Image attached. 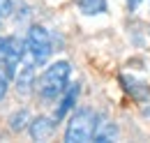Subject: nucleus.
Masks as SVG:
<instances>
[{
	"instance_id": "obj_1",
	"label": "nucleus",
	"mask_w": 150,
	"mask_h": 143,
	"mask_svg": "<svg viewBox=\"0 0 150 143\" xmlns=\"http://www.w3.org/2000/svg\"><path fill=\"white\" fill-rule=\"evenodd\" d=\"M72 72L74 67L69 60H56L39 74L35 90H37L42 104H56L58 97L65 92V88L72 83Z\"/></svg>"
},
{
	"instance_id": "obj_2",
	"label": "nucleus",
	"mask_w": 150,
	"mask_h": 143,
	"mask_svg": "<svg viewBox=\"0 0 150 143\" xmlns=\"http://www.w3.org/2000/svg\"><path fill=\"white\" fill-rule=\"evenodd\" d=\"M23 39H25V58L35 67H44L51 60L53 51H56L51 30L44 28V25H39V23H33V25H28Z\"/></svg>"
},
{
	"instance_id": "obj_3",
	"label": "nucleus",
	"mask_w": 150,
	"mask_h": 143,
	"mask_svg": "<svg viewBox=\"0 0 150 143\" xmlns=\"http://www.w3.org/2000/svg\"><path fill=\"white\" fill-rule=\"evenodd\" d=\"M95 127H97V111L95 108H90V106L74 108L69 120H67V127H65V141L67 143L93 141Z\"/></svg>"
},
{
	"instance_id": "obj_4",
	"label": "nucleus",
	"mask_w": 150,
	"mask_h": 143,
	"mask_svg": "<svg viewBox=\"0 0 150 143\" xmlns=\"http://www.w3.org/2000/svg\"><path fill=\"white\" fill-rule=\"evenodd\" d=\"M23 60H25V39L19 35L0 37V62L9 69L12 76H16Z\"/></svg>"
},
{
	"instance_id": "obj_5",
	"label": "nucleus",
	"mask_w": 150,
	"mask_h": 143,
	"mask_svg": "<svg viewBox=\"0 0 150 143\" xmlns=\"http://www.w3.org/2000/svg\"><path fill=\"white\" fill-rule=\"evenodd\" d=\"M35 88H37V67L28 60L25 65H21V69L14 76V90L23 99V97H30L35 92Z\"/></svg>"
},
{
	"instance_id": "obj_6",
	"label": "nucleus",
	"mask_w": 150,
	"mask_h": 143,
	"mask_svg": "<svg viewBox=\"0 0 150 143\" xmlns=\"http://www.w3.org/2000/svg\"><path fill=\"white\" fill-rule=\"evenodd\" d=\"M79 95H81V83H69V86L65 88V92L58 97L56 106H53V118H56L58 122H62V120L76 108Z\"/></svg>"
},
{
	"instance_id": "obj_7",
	"label": "nucleus",
	"mask_w": 150,
	"mask_h": 143,
	"mask_svg": "<svg viewBox=\"0 0 150 143\" xmlns=\"http://www.w3.org/2000/svg\"><path fill=\"white\" fill-rule=\"evenodd\" d=\"M118 81H120V88L125 90V95H129L134 102H139V104H148L150 102V86L146 81L132 76V74H120Z\"/></svg>"
},
{
	"instance_id": "obj_8",
	"label": "nucleus",
	"mask_w": 150,
	"mask_h": 143,
	"mask_svg": "<svg viewBox=\"0 0 150 143\" xmlns=\"http://www.w3.org/2000/svg\"><path fill=\"white\" fill-rule=\"evenodd\" d=\"M58 129V120L53 115H35L28 125V134L33 141H49Z\"/></svg>"
},
{
	"instance_id": "obj_9",
	"label": "nucleus",
	"mask_w": 150,
	"mask_h": 143,
	"mask_svg": "<svg viewBox=\"0 0 150 143\" xmlns=\"http://www.w3.org/2000/svg\"><path fill=\"white\" fill-rule=\"evenodd\" d=\"M120 136V127L113 120H109L104 113H97V127H95V136L93 141L97 143H106V141H118Z\"/></svg>"
},
{
	"instance_id": "obj_10",
	"label": "nucleus",
	"mask_w": 150,
	"mask_h": 143,
	"mask_svg": "<svg viewBox=\"0 0 150 143\" xmlns=\"http://www.w3.org/2000/svg\"><path fill=\"white\" fill-rule=\"evenodd\" d=\"M30 120H33L30 111H28L25 106H21V108H16V111H12V113H9V118H7V127H9V132L21 134V132H25V129H28Z\"/></svg>"
},
{
	"instance_id": "obj_11",
	"label": "nucleus",
	"mask_w": 150,
	"mask_h": 143,
	"mask_svg": "<svg viewBox=\"0 0 150 143\" xmlns=\"http://www.w3.org/2000/svg\"><path fill=\"white\" fill-rule=\"evenodd\" d=\"M74 5L83 16H102L109 12V0H74Z\"/></svg>"
},
{
	"instance_id": "obj_12",
	"label": "nucleus",
	"mask_w": 150,
	"mask_h": 143,
	"mask_svg": "<svg viewBox=\"0 0 150 143\" xmlns=\"http://www.w3.org/2000/svg\"><path fill=\"white\" fill-rule=\"evenodd\" d=\"M12 81H14V76H12V74H9V69L0 62V104L7 99L9 88H12Z\"/></svg>"
},
{
	"instance_id": "obj_13",
	"label": "nucleus",
	"mask_w": 150,
	"mask_h": 143,
	"mask_svg": "<svg viewBox=\"0 0 150 143\" xmlns=\"http://www.w3.org/2000/svg\"><path fill=\"white\" fill-rule=\"evenodd\" d=\"M14 9H16V0H0V14L5 16H14Z\"/></svg>"
},
{
	"instance_id": "obj_14",
	"label": "nucleus",
	"mask_w": 150,
	"mask_h": 143,
	"mask_svg": "<svg viewBox=\"0 0 150 143\" xmlns=\"http://www.w3.org/2000/svg\"><path fill=\"white\" fill-rule=\"evenodd\" d=\"M125 5H127V12H129V14H136L139 7L143 5V0H125Z\"/></svg>"
},
{
	"instance_id": "obj_15",
	"label": "nucleus",
	"mask_w": 150,
	"mask_h": 143,
	"mask_svg": "<svg viewBox=\"0 0 150 143\" xmlns=\"http://www.w3.org/2000/svg\"><path fill=\"white\" fill-rule=\"evenodd\" d=\"M30 14H33V7H30V5H21V9H19V14H16V18H19V21H23V18H28Z\"/></svg>"
},
{
	"instance_id": "obj_16",
	"label": "nucleus",
	"mask_w": 150,
	"mask_h": 143,
	"mask_svg": "<svg viewBox=\"0 0 150 143\" xmlns=\"http://www.w3.org/2000/svg\"><path fill=\"white\" fill-rule=\"evenodd\" d=\"M0 28H2V14H0Z\"/></svg>"
}]
</instances>
